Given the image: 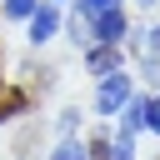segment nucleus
Listing matches in <instances>:
<instances>
[{"label":"nucleus","instance_id":"1","mask_svg":"<svg viewBox=\"0 0 160 160\" xmlns=\"http://www.w3.org/2000/svg\"><path fill=\"white\" fill-rule=\"evenodd\" d=\"M130 90H135V80H130L125 70H115V75H100V90H95V110H100V115H120V110L130 105Z\"/></svg>","mask_w":160,"mask_h":160},{"label":"nucleus","instance_id":"2","mask_svg":"<svg viewBox=\"0 0 160 160\" xmlns=\"http://www.w3.org/2000/svg\"><path fill=\"white\" fill-rule=\"evenodd\" d=\"M90 25H95V45H120V40L130 35V20H125V10H120V5H115V10L90 15Z\"/></svg>","mask_w":160,"mask_h":160},{"label":"nucleus","instance_id":"3","mask_svg":"<svg viewBox=\"0 0 160 160\" xmlns=\"http://www.w3.org/2000/svg\"><path fill=\"white\" fill-rule=\"evenodd\" d=\"M60 30V15H55V5H35V15H30V40L40 45V40H50Z\"/></svg>","mask_w":160,"mask_h":160},{"label":"nucleus","instance_id":"4","mask_svg":"<svg viewBox=\"0 0 160 160\" xmlns=\"http://www.w3.org/2000/svg\"><path fill=\"white\" fill-rule=\"evenodd\" d=\"M85 65H90V75H115L120 70V45H95L85 55Z\"/></svg>","mask_w":160,"mask_h":160},{"label":"nucleus","instance_id":"5","mask_svg":"<svg viewBox=\"0 0 160 160\" xmlns=\"http://www.w3.org/2000/svg\"><path fill=\"white\" fill-rule=\"evenodd\" d=\"M120 115H125V120H120V135H130V140H135V130H145V100H130Z\"/></svg>","mask_w":160,"mask_h":160},{"label":"nucleus","instance_id":"6","mask_svg":"<svg viewBox=\"0 0 160 160\" xmlns=\"http://www.w3.org/2000/svg\"><path fill=\"white\" fill-rule=\"evenodd\" d=\"M85 160H115V140L100 130V135H90L85 140Z\"/></svg>","mask_w":160,"mask_h":160},{"label":"nucleus","instance_id":"7","mask_svg":"<svg viewBox=\"0 0 160 160\" xmlns=\"http://www.w3.org/2000/svg\"><path fill=\"white\" fill-rule=\"evenodd\" d=\"M70 35H75V45H95V25H90V15H75V20H70Z\"/></svg>","mask_w":160,"mask_h":160},{"label":"nucleus","instance_id":"8","mask_svg":"<svg viewBox=\"0 0 160 160\" xmlns=\"http://www.w3.org/2000/svg\"><path fill=\"white\" fill-rule=\"evenodd\" d=\"M35 5H40V0H5V15H15V20H30V15H35Z\"/></svg>","mask_w":160,"mask_h":160},{"label":"nucleus","instance_id":"9","mask_svg":"<svg viewBox=\"0 0 160 160\" xmlns=\"http://www.w3.org/2000/svg\"><path fill=\"white\" fill-rule=\"evenodd\" d=\"M145 130H155V135H160V90L145 100Z\"/></svg>","mask_w":160,"mask_h":160},{"label":"nucleus","instance_id":"10","mask_svg":"<svg viewBox=\"0 0 160 160\" xmlns=\"http://www.w3.org/2000/svg\"><path fill=\"white\" fill-rule=\"evenodd\" d=\"M50 160H85V145H75V140H60Z\"/></svg>","mask_w":160,"mask_h":160},{"label":"nucleus","instance_id":"11","mask_svg":"<svg viewBox=\"0 0 160 160\" xmlns=\"http://www.w3.org/2000/svg\"><path fill=\"white\" fill-rule=\"evenodd\" d=\"M120 0H80V15H100V10H115Z\"/></svg>","mask_w":160,"mask_h":160},{"label":"nucleus","instance_id":"12","mask_svg":"<svg viewBox=\"0 0 160 160\" xmlns=\"http://www.w3.org/2000/svg\"><path fill=\"white\" fill-rule=\"evenodd\" d=\"M145 80L160 90V55H150V60H145Z\"/></svg>","mask_w":160,"mask_h":160},{"label":"nucleus","instance_id":"13","mask_svg":"<svg viewBox=\"0 0 160 160\" xmlns=\"http://www.w3.org/2000/svg\"><path fill=\"white\" fill-rule=\"evenodd\" d=\"M115 160H135V145H130V135H120V140H115Z\"/></svg>","mask_w":160,"mask_h":160},{"label":"nucleus","instance_id":"14","mask_svg":"<svg viewBox=\"0 0 160 160\" xmlns=\"http://www.w3.org/2000/svg\"><path fill=\"white\" fill-rule=\"evenodd\" d=\"M145 50H150V55H160V25H155V30L145 35Z\"/></svg>","mask_w":160,"mask_h":160},{"label":"nucleus","instance_id":"15","mask_svg":"<svg viewBox=\"0 0 160 160\" xmlns=\"http://www.w3.org/2000/svg\"><path fill=\"white\" fill-rule=\"evenodd\" d=\"M140 5H155V0H140Z\"/></svg>","mask_w":160,"mask_h":160}]
</instances>
